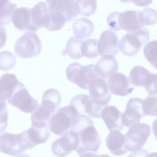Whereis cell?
<instances>
[{
	"instance_id": "1",
	"label": "cell",
	"mask_w": 157,
	"mask_h": 157,
	"mask_svg": "<svg viewBox=\"0 0 157 157\" xmlns=\"http://www.w3.org/2000/svg\"><path fill=\"white\" fill-rule=\"evenodd\" d=\"M78 115L76 108L71 104L59 107L49 121L50 130L58 136L63 135L70 130L73 121Z\"/></svg>"
},
{
	"instance_id": "2",
	"label": "cell",
	"mask_w": 157,
	"mask_h": 157,
	"mask_svg": "<svg viewBox=\"0 0 157 157\" xmlns=\"http://www.w3.org/2000/svg\"><path fill=\"white\" fill-rule=\"evenodd\" d=\"M67 78L82 89L88 90L89 85L94 78L99 77L93 64L83 66L77 62L69 64L66 70Z\"/></svg>"
},
{
	"instance_id": "3",
	"label": "cell",
	"mask_w": 157,
	"mask_h": 157,
	"mask_svg": "<svg viewBox=\"0 0 157 157\" xmlns=\"http://www.w3.org/2000/svg\"><path fill=\"white\" fill-rule=\"evenodd\" d=\"M149 39V33L145 27L135 31L128 32L121 38L119 43L121 52L125 56H132L136 55L142 46Z\"/></svg>"
},
{
	"instance_id": "4",
	"label": "cell",
	"mask_w": 157,
	"mask_h": 157,
	"mask_svg": "<svg viewBox=\"0 0 157 157\" xmlns=\"http://www.w3.org/2000/svg\"><path fill=\"white\" fill-rule=\"evenodd\" d=\"M14 48L15 54L19 57L32 58L40 53L42 49L41 43L36 33L27 32L17 39Z\"/></svg>"
},
{
	"instance_id": "5",
	"label": "cell",
	"mask_w": 157,
	"mask_h": 157,
	"mask_svg": "<svg viewBox=\"0 0 157 157\" xmlns=\"http://www.w3.org/2000/svg\"><path fill=\"white\" fill-rule=\"evenodd\" d=\"M151 132V127L147 124L137 123L132 125L124 135L125 148L132 152L141 149L147 140Z\"/></svg>"
},
{
	"instance_id": "6",
	"label": "cell",
	"mask_w": 157,
	"mask_h": 157,
	"mask_svg": "<svg viewBox=\"0 0 157 157\" xmlns=\"http://www.w3.org/2000/svg\"><path fill=\"white\" fill-rule=\"evenodd\" d=\"M75 132L78 135L79 140L76 150L78 155L86 152H97L101 144V139L94 125Z\"/></svg>"
},
{
	"instance_id": "7",
	"label": "cell",
	"mask_w": 157,
	"mask_h": 157,
	"mask_svg": "<svg viewBox=\"0 0 157 157\" xmlns=\"http://www.w3.org/2000/svg\"><path fill=\"white\" fill-rule=\"evenodd\" d=\"M7 101L11 105L26 113H32L39 106L37 101L30 96L21 82Z\"/></svg>"
},
{
	"instance_id": "8",
	"label": "cell",
	"mask_w": 157,
	"mask_h": 157,
	"mask_svg": "<svg viewBox=\"0 0 157 157\" xmlns=\"http://www.w3.org/2000/svg\"><path fill=\"white\" fill-rule=\"evenodd\" d=\"M79 143L77 133L74 131L70 130L53 142L52 145V151L56 156L64 157L72 151H76Z\"/></svg>"
},
{
	"instance_id": "9",
	"label": "cell",
	"mask_w": 157,
	"mask_h": 157,
	"mask_svg": "<svg viewBox=\"0 0 157 157\" xmlns=\"http://www.w3.org/2000/svg\"><path fill=\"white\" fill-rule=\"evenodd\" d=\"M90 97L92 102L102 107L108 105L112 94L107 82L99 77L92 80L89 85Z\"/></svg>"
},
{
	"instance_id": "10",
	"label": "cell",
	"mask_w": 157,
	"mask_h": 157,
	"mask_svg": "<svg viewBox=\"0 0 157 157\" xmlns=\"http://www.w3.org/2000/svg\"><path fill=\"white\" fill-rule=\"evenodd\" d=\"M0 150L2 152L13 156L22 153L26 149L21 132L18 134L5 132L1 135Z\"/></svg>"
},
{
	"instance_id": "11",
	"label": "cell",
	"mask_w": 157,
	"mask_h": 157,
	"mask_svg": "<svg viewBox=\"0 0 157 157\" xmlns=\"http://www.w3.org/2000/svg\"><path fill=\"white\" fill-rule=\"evenodd\" d=\"M143 100L139 98H132L128 100L125 110L122 114V121L124 126L130 127L146 116L143 111Z\"/></svg>"
},
{
	"instance_id": "12",
	"label": "cell",
	"mask_w": 157,
	"mask_h": 157,
	"mask_svg": "<svg viewBox=\"0 0 157 157\" xmlns=\"http://www.w3.org/2000/svg\"><path fill=\"white\" fill-rule=\"evenodd\" d=\"M70 104L76 108L79 114H88L93 118H101L103 107L94 104L88 95L81 94L73 97Z\"/></svg>"
},
{
	"instance_id": "13",
	"label": "cell",
	"mask_w": 157,
	"mask_h": 157,
	"mask_svg": "<svg viewBox=\"0 0 157 157\" xmlns=\"http://www.w3.org/2000/svg\"><path fill=\"white\" fill-rule=\"evenodd\" d=\"M119 40L115 32L109 29L104 31L98 40L99 56L110 55L115 56L119 51Z\"/></svg>"
},
{
	"instance_id": "14",
	"label": "cell",
	"mask_w": 157,
	"mask_h": 157,
	"mask_svg": "<svg viewBox=\"0 0 157 157\" xmlns=\"http://www.w3.org/2000/svg\"><path fill=\"white\" fill-rule=\"evenodd\" d=\"M108 83L110 92L117 96H127L133 90L128 78L121 72H117L112 75L108 79Z\"/></svg>"
},
{
	"instance_id": "15",
	"label": "cell",
	"mask_w": 157,
	"mask_h": 157,
	"mask_svg": "<svg viewBox=\"0 0 157 157\" xmlns=\"http://www.w3.org/2000/svg\"><path fill=\"white\" fill-rule=\"evenodd\" d=\"M11 20L14 26L19 30L32 32L37 30L31 21L30 8L28 7L16 8L11 15Z\"/></svg>"
},
{
	"instance_id": "16",
	"label": "cell",
	"mask_w": 157,
	"mask_h": 157,
	"mask_svg": "<svg viewBox=\"0 0 157 157\" xmlns=\"http://www.w3.org/2000/svg\"><path fill=\"white\" fill-rule=\"evenodd\" d=\"M50 11L58 12L65 17L67 22L73 20L78 14L75 1L72 0H46Z\"/></svg>"
},
{
	"instance_id": "17",
	"label": "cell",
	"mask_w": 157,
	"mask_h": 157,
	"mask_svg": "<svg viewBox=\"0 0 157 157\" xmlns=\"http://www.w3.org/2000/svg\"><path fill=\"white\" fill-rule=\"evenodd\" d=\"M122 113L113 105L104 107L101 113V118L104 122L108 129L121 130L124 126L121 119Z\"/></svg>"
},
{
	"instance_id": "18",
	"label": "cell",
	"mask_w": 157,
	"mask_h": 157,
	"mask_svg": "<svg viewBox=\"0 0 157 157\" xmlns=\"http://www.w3.org/2000/svg\"><path fill=\"white\" fill-rule=\"evenodd\" d=\"M31 21L37 30L41 27L46 29L49 23V13L46 2L41 1L30 8Z\"/></svg>"
},
{
	"instance_id": "19",
	"label": "cell",
	"mask_w": 157,
	"mask_h": 157,
	"mask_svg": "<svg viewBox=\"0 0 157 157\" xmlns=\"http://www.w3.org/2000/svg\"><path fill=\"white\" fill-rule=\"evenodd\" d=\"M95 66V71L98 76L107 79L117 72L118 69V63L114 56L110 55L101 57Z\"/></svg>"
},
{
	"instance_id": "20",
	"label": "cell",
	"mask_w": 157,
	"mask_h": 157,
	"mask_svg": "<svg viewBox=\"0 0 157 157\" xmlns=\"http://www.w3.org/2000/svg\"><path fill=\"white\" fill-rule=\"evenodd\" d=\"M139 11L128 10L120 12L118 25L120 30L131 32L139 30L144 26L140 24L139 17Z\"/></svg>"
},
{
	"instance_id": "21",
	"label": "cell",
	"mask_w": 157,
	"mask_h": 157,
	"mask_svg": "<svg viewBox=\"0 0 157 157\" xmlns=\"http://www.w3.org/2000/svg\"><path fill=\"white\" fill-rule=\"evenodd\" d=\"M125 136L119 130L110 131L106 139L107 146L113 155L120 156L126 153L128 151L125 147Z\"/></svg>"
},
{
	"instance_id": "22",
	"label": "cell",
	"mask_w": 157,
	"mask_h": 157,
	"mask_svg": "<svg viewBox=\"0 0 157 157\" xmlns=\"http://www.w3.org/2000/svg\"><path fill=\"white\" fill-rule=\"evenodd\" d=\"M25 132L30 149L39 144L45 142L50 135L48 126L39 128L31 126Z\"/></svg>"
},
{
	"instance_id": "23",
	"label": "cell",
	"mask_w": 157,
	"mask_h": 157,
	"mask_svg": "<svg viewBox=\"0 0 157 157\" xmlns=\"http://www.w3.org/2000/svg\"><path fill=\"white\" fill-rule=\"evenodd\" d=\"M152 75V73L144 67L137 65L131 70L128 78L130 83L133 86L145 88L150 84Z\"/></svg>"
},
{
	"instance_id": "24",
	"label": "cell",
	"mask_w": 157,
	"mask_h": 157,
	"mask_svg": "<svg viewBox=\"0 0 157 157\" xmlns=\"http://www.w3.org/2000/svg\"><path fill=\"white\" fill-rule=\"evenodd\" d=\"M20 82L14 74L9 73L3 74L0 81V101L7 100Z\"/></svg>"
},
{
	"instance_id": "25",
	"label": "cell",
	"mask_w": 157,
	"mask_h": 157,
	"mask_svg": "<svg viewBox=\"0 0 157 157\" xmlns=\"http://www.w3.org/2000/svg\"><path fill=\"white\" fill-rule=\"evenodd\" d=\"M72 28L74 35L83 39L88 38L93 33L94 24L89 19L81 17L76 19L73 23Z\"/></svg>"
},
{
	"instance_id": "26",
	"label": "cell",
	"mask_w": 157,
	"mask_h": 157,
	"mask_svg": "<svg viewBox=\"0 0 157 157\" xmlns=\"http://www.w3.org/2000/svg\"><path fill=\"white\" fill-rule=\"evenodd\" d=\"M83 40L75 36L70 37L67 41L64 54L68 55L71 58L76 59L82 58L83 56L81 52Z\"/></svg>"
},
{
	"instance_id": "27",
	"label": "cell",
	"mask_w": 157,
	"mask_h": 157,
	"mask_svg": "<svg viewBox=\"0 0 157 157\" xmlns=\"http://www.w3.org/2000/svg\"><path fill=\"white\" fill-rule=\"evenodd\" d=\"M17 8V5L9 0H0V26L7 25L10 21L13 12Z\"/></svg>"
},
{
	"instance_id": "28",
	"label": "cell",
	"mask_w": 157,
	"mask_h": 157,
	"mask_svg": "<svg viewBox=\"0 0 157 157\" xmlns=\"http://www.w3.org/2000/svg\"><path fill=\"white\" fill-rule=\"evenodd\" d=\"M98 40L94 38H89L83 41L81 46L83 56L89 58L98 56Z\"/></svg>"
},
{
	"instance_id": "29",
	"label": "cell",
	"mask_w": 157,
	"mask_h": 157,
	"mask_svg": "<svg viewBox=\"0 0 157 157\" xmlns=\"http://www.w3.org/2000/svg\"><path fill=\"white\" fill-rule=\"evenodd\" d=\"M78 14L85 17L90 16L96 11L97 3L96 0H75Z\"/></svg>"
},
{
	"instance_id": "30",
	"label": "cell",
	"mask_w": 157,
	"mask_h": 157,
	"mask_svg": "<svg viewBox=\"0 0 157 157\" xmlns=\"http://www.w3.org/2000/svg\"><path fill=\"white\" fill-rule=\"evenodd\" d=\"M144 57L157 69V40L149 41L143 48Z\"/></svg>"
},
{
	"instance_id": "31",
	"label": "cell",
	"mask_w": 157,
	"mask_h": 157,
	"mask_svg": "<svg viewBox=\"0 0 157 157\" xmlns=\"http://www.w3.org/2000/svg\"><path fill=\"white\" fill-rule=\"evenodd\" d=\"M139 17L142 26L153 25L157 22V11L151 8H146L139 11Z\"/></svg>"
},
{
	"instance_id": "32",
	"label": "cell",
	"mask_w": 157,
	"mask_h": 157,
	"mask_svg": "<svg viewBox=\"0 0 157 157\" xmlns=\"http://www.w3.org/2000/svg\"><path fill=\"white\" fill-rule=\"evenodd\" d=\"M0 69L7 71L12 68L16 63V58L12 52L8 51L0 52Z\"/></svg>"
},
{
	"instance_id": "33",
	"label": "cell",
	"mask_w": 157,
	"mask_h": 157,
	"mask_svg": "<svg viewBox=\"0 0 157 157\" xmlns=\"http://www.w3.org/2000/svg\"><path fill=\"white\" fill-rule=\"evenodd\" d=\"M143 107L146 115L157 117V95H149L144 100Z\"/></svg>"
},
{
	"instance_id": "34",
	"label": "cell",
	"mask_w": 157,
	"mask_h": 157,
	"mask_svg": "<svg viewBox=\"0 0 157 157\" xmlns=\"http://www.w3.org/2000/svg\"><path fill=\"white\" fill-rule=\"evenodd\" d=\"M120 12L114 11L108 16L106 22L110 30L113 31L121 30L118 25V16Z\"/></svg>"
},
{
	"instance_id": "35",
	"label": "cell",
	"mask_w": 157,
	"mask_h": 157,
	"mask_svg": "<svg viewBox=\"0 0 157 157\" xmlns=\"http://www.w3.org/2000/svg\"><path fill=\"white\" fill-rule=\"evenodd\" d=\"M148 152L144 148L135 152H132L128 157H147L148 155Z\"/></svg>"
},
{
	"instance_id": "36",
	"label": "cell",
	"mask_w": 157,
	"mask_h": 157,
	"mask_svg": "<svg viewBox=\"0 0 157 157\" xmlns=\"http://www.w3.org/2000/svg\"><path fill=\"white\" fill-rule=\"evenodd\" d=\"M79 157H111L106 154L97 155L96 153L92 152H86L80 155Z\"/></svg>"
},
{
	"instance_id": "37",
	"label": "cell",
	"mask_w": 157,
	"mask_h": 157,
	"mask_svg": "<svg viewBox=\"0 0 157 157\" xmlns=\"http://www.w3.org/2000/svg\"><path fill=\"white\" fill-rule=\"evenodd\" d=\"M153 132L157 140V118L153 121L152 124Z\"/></svg>"
},
{
	"instance_id": "38",
	"label": "cell",
	"mask_w": 157,
	"mask_h": 157,
	"mask_svg": "<svg viewBox=\"0 0 157 157\" xmlns=\"http://www.w3.org/2000/svg\"><path fill=\"white\" fill-rule=\"evenodd\" d=\"M147 157H157V152H153L149 154Z\"/></svg>"
},
{
	"instance_id": "39",
	"label": "cell",
	"mask_w": 157,
	"mask_h": 157,
	"mask_svg": "<svg viewBox=\"0 0 157 157\" xmlns=\"http://www.w3.org/2000/svg\"><path fill=\"white\" fill-rule=\"evenodd\" d=\"M16 157H31L28 155L21 153L17 155Z\"/></svg>"
}]
</instances>
